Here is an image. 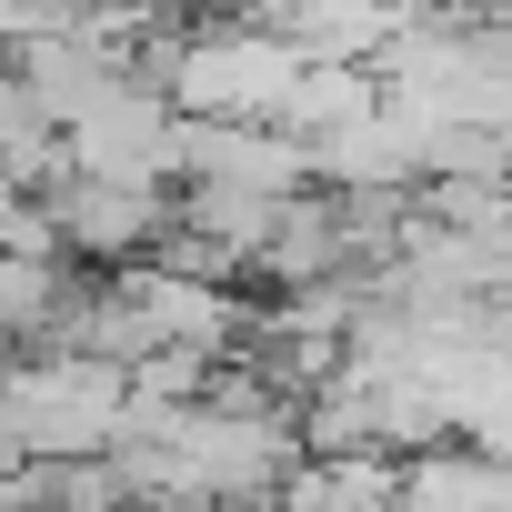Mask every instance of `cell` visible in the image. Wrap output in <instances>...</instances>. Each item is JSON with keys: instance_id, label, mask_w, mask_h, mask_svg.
<instances>
[{"instance_id": "cell-3", "label": "cell", "mask_w": 512, "mask_h": 512, "mask_svg": "<svg viewBox=\"0 0 512 512\" xmlns=\"http://www.w3.org/2000/svg\"><path fill=\"white\" fill-rule=\"evenodd\" d=\"M51 201V241L71 251V262H131V251H151L171 231V181H111V171H61L41 181Z\"/></svg>"}, {"instance_id": "cell-2", "label": "cell", "mask_w": 512, "mask_h": 512, "mask_svg": "<svg viewBox=\"0 0 512 512\" xmlns=\"http://www.w3.org/2000/svg\"><path fill=\"white\" fill-rule=\"evenodd\" d=\"M171 131H181V101H171L151 71H111V81L61 121V151H71V171L171 181Z\"/></svg>"}, {"instance_id": "cell-1", "label": "cell", "mask_w": 512, "mask_h": 512, "mask_svg": "<svg viewBox=\"0 0 512 512\" xmlns=\"http://www.w3.org/2000/svg\"><path fill=\"white\" fill-rule=\"evenodd\" d=\"M131 372L111 352L81 342H41L31 362H0V442L21 462H61V452H111Z\"/></svg>"}]
</instances>
